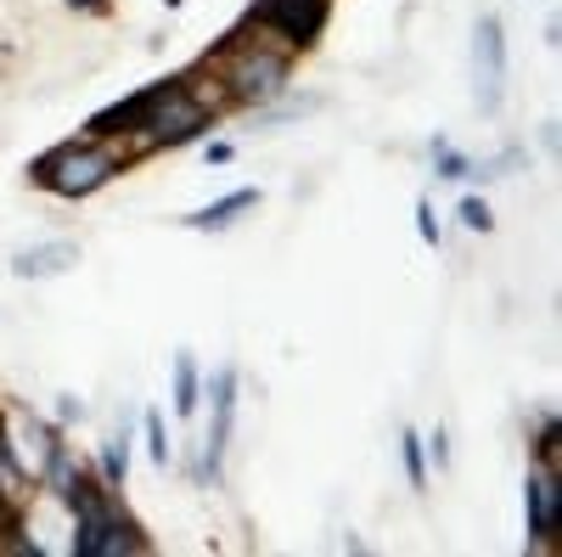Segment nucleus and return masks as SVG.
<instances>
[{
    "mask_svg": "<svg viewBox=\"0 0 562 557\" xmlns=\"http://www.w3.org/2000/svg\"><path fill=\"white\" fill-rule=\"evenodd\" d=\"M326 12H333V0H254L248 29L276 40L281 52H310L326 29Z\"/></svg>",
    "mask_w": 562,
    "mask_h": 557,
    "instance_id": "4",
    "label": "nucleus"
},
{
    "mask_svg": "<svg viewBox=\"0 0 562 557\" xmlns=\"http://www.w3.org/2000/svg\"><path fill=\"white\" fill-rule=\"evenodd\" d=\"M259 203V186H237V192H225L220 203H209V209H198V214H186L180 225H192V231H225L237 214H248Z\"/></svg>",
    "mask_w": 562,
    "mask_h": 557,
    "instance_id": "10",
    "label": "nucleus"
},
{
    "mask_svg": "<svg viewBox=\"0 0 562 557\" xmlns=\"http://www.w3.org/2000/svg\"><path fill=\"white\" fill-rule=\"evenodd\" d=\"M198 400H203V371L192 355H175V416H198Z\"/></svg>",
    "mask_w": 562,
    "mask_h": 557,
    "instance_id": "11",
    "label": "nucleus"
},
{
    "mask_svg": "<svg viewBox=\"0 0 562 557\" xmlns=\"http://www.w3.org/2000/svg\"><path fill=\"white\" fill-rule=\"evenodd\" d=\"M473 97L490 119L506 102V29H501L495 12H484L479 29H473Z\"/></svg>",
    "mask_w": 562,
    "mask_h": 557,
    "instance_id": "5",
    "label": "nucleus"
},
{
    "mask_svg": "<svg viewBox=\"0 0 562 557\" xmlns=\"http://www.w3.org/2000/svg\"><path fill=\"white\" fill-rule=\"evenodd\" d=\"M203 68L220 74V85H225L231 102H270V97H281V85H288V74H293V52H281V45L265 40V34L248 40V34L237 29Z\"/></svg>",
    "mask_w": 562,
    "mask_h": 557,
    "instance_id": "3",
    "label": "nucleus"
},
{
    "mask_svg": "<svg viewBox=\"0 0 562 557\" xmlns=\"http://www.w3.org/2000/svg\"><path fill=\"white\" fill-rule=\"evenodd\" d=\"M400 461H405V479L411 490H428V450H422V434H400Z\"/></svg>",
    "mask_w": 562,
    "mask_h": 557,
    "instance_id": "13",
    "label": "nucleus"
},
{
    "mask_svg": "<svg viewBox=\"0 0 562 557\" xmlns=\"http://www.w3.org/2000/svg\"><path fill=\"white\" fill-rule=\"evenodd\" d=\"M74 12H85V18H108L113 12V0H68Z\"/></svg>",
    "mask_w": 562,
    "mask_h": 557,
    "instance_id": "21",
    "label": "nucleus"
},
{
    "mask_svg": "<svg viewBox=\"0 0 562 557\" xmlns=\"http://www.w3.org/2000/svg\"><path fill=\"white\" fill-rule=\"evenodd\" d=\"M74 265H79V248H74L68 237H57V243L18 248L12 276H18V282H52V276H63V270H74Z\"/></svg>",
    "mask_w": 562,
    "mask_h": 557,
    "instance_id": "8",
    "label": "nucleus"
},
{
    "mask_svg": "<svg viewBox=\"0 0 562 557\" xmlns=\"http://www.w3.org/2000/svg\"><path fill=\"white\" fill-rule=\"evenodd\" d=\"M85 416V400H74V394H57V423H79Z\"/></svg>",
    "mask_w": 562,
    "mask_h": 557,
    "instance_id": "20",
    "label": "nucleus"
},
{
    "mask_svg": "<svg viewBox=\"0 0 562 557\" xmlns=\"http://www.w3.org/2000/svg\"><path fill=\"white\" fill-rule=\"evenodd\" d=\"M456 214H461V225H467V231H484V237L495 231V214H490V203H484V198H461V203H456Z\"/></svg>",
    "mask_w": 562,
    "mask_h": 557,
    "instance_id": "16",
    "label": "nucleus"
},
{
    "mask_svg": "<svg viewBox=\"0 0 562 557\" xmlns=\"http://www.w3.org/2000/svg\"><path fill=\"white\" fill-rule=\"evenodd\" d=\"M12 445H18L23 474H29V479H40V474H45V461H52V456L63 450V434H57L52 423H45V416H18Z\"/></svg>",
    "mask_w": 562,
    "mask_h": 557,
    "instance_id": "9",
    "label": "nucleus"
},
{
    "mask_svg": "<svg viewBox=\"0 0 562 557\" xmlns=\"http://www.w3.org/2000/svg\"><path fill=\"white\" fill-rule=\"evenodd\" d=\"M130 147L124 142H102V135H79V142H63L57 153H45L29 164V180L45 186L57 198H90L102 192L113 175H124Z\"/></svg>",
    "mask_w": 562,
    "mask_h": 557,
    "instance_id": "1",
    "label": "nucleus"
},
{
    "mask_svg": "<svg viewBox=\"0 0 562 557\" xmlns=\"http://www.w3.org/2000/svg\"><path fill=\"white\" fill-rule=\"evenodd\" d=\"M175 7H180V0H169V12H175Z\"/></svg>",
    "mask_w": 562,
    "mask_h": 557,
    "instance_id": "23",
    "label": "nucleus"
},
{
    "mask_svg": "<svg viewBox=\"0 0 562 557\" xmlns=\"http://www.w3.org/2000/svg\"><path fill=\"white\" fill-rule=\"evenodd\" d=\"M231 153H237L231 142H209V153H203V158H209V164H231Z\"/></svg>",
    "mask_w": 562,
    "mask_h": 557,
    "instance_id": "22",
    "label": "nucleus"
},
{
    "mask_svg": "<svg viewBox=\"0 0 562 557\" xmlns=\"http://www.w3.org/2000/svg\"><path fill=\"white\" fill-rule=\"evenodd\" d=\"M524 519H529V546H551L562 535V474H529L524 484Z\"/></svg>",
    "mask_w": 562,
    "mask_h": 557,
    "instance_id": "7",
    "label": "nucleus"
},
{
    "mask_svg": "<svg viewBox=\"0 0 562 557\" xmlns=\"http://www.w3.org/2000/svg\"><path fill=\"white\" fill-rule=\"evenodd\" d=\"M209 124H214V108H203L192 90H186V79H153L147 108H140L135 130L124 135V147H130V158L158 153V147H186V142H198Z\"/></svg>",
    "mask_w": 562,
    "mask_h": 557,
    "instance_id": "2",
    "label": "nucleus"
},
{
    "mask_svg": "<svg viewBox=\"0 0 562 557\" xmlns=\"http://www.w3.org/2000/svg\"><path fill=\"white\" fill-rule=\"evenodd\" d=\"M124 479H130V434H124V439H113V445H102V484L119 495V490H124Z\"/></svg>",
    "mask_w": 562,
    "mask_h": 557,
    "instance_id": "14",
    "label": "nucleus"
},
{
    "mask_svg": "<svg viewBox=\"0 0 562 557\" xmlns=\"http://www.w3.org/2000/svg\"><path fill=\"white\" fill-rule=\"evenodd\" d=\"M416 237L428 243V248H439V220H434V203H428V198L416 203Z\"/></svg>",
    "mask_w": 562,
    "mask_h": 557,
    "instance_id": "18",
    "label": "nucleus"
},
{
    "mask_svg": "<svg viewBox=\"0 0 562 557\" xmlns=\"http://www.w3.org/2000/svg\"><path fill=\"white\" fill-rule=\"evenodd\" d=\"M434 175L439 180H473V158H467L461 147H450L445 135H434Z\"/></svg>",
    "mask_w": 562,
    "mask_h": 557,
    "instance_id": "12",
    "label": "nucleus"
},
{
    "mask_svg": "<svg viewBox=\"0 0 562 557\" xmlns=\"http://www.w3.org/2000/svg\"><path fill=\"white\" fill-rule=\"evenodd\" d=\"M422 450H428V461H439V474L450 468V434L445 428H434L428 439H422Z\"/></svg>",
    "mask_w": 562,
    "mask_h": 557,
    "instance_id": "19",
    "label": "nucleus"
},
{
    "mask_svg": "<svg viewBox=\"0 0 562 557\" xmlns=\"http://www.w3.org/2000/svg\"><path fill=\"white\" fill-rule=\"evenodd\" d=\"M209 400H214V416H209V439H203V474H209V484H220L225 450H231V423H237V366L214 371Z\"/></svg>",
    "mask_w": 562,
    "mask_h": 557,
    "instance_id": "6",
    "label": "nucleus"
},
{
    "mask_svg": "<svg viewBox=\"0 0 562 557\" xmlns=\"http://www.w3.org/2000/svg\"><path fill=\"white\" fill-rule=\"evenodd\" d=\"M535 456L546 461L551 474H562V428H557V416H540V434H535Z\"/></svg>",
    "mask_w": 562,
    "mask_h": 557,
    "instance_id": "15",
    "label": "nucleus"
},
{
    "mask_svg": "<svg viewBox=\"0 0 562 557\" xmlns=\"http://www.w3.org/2000/svg\"><path fill=\"white\" fill-rule=\"evenodd\" d=\"M140 428H147V450H153V461H158V468H169V434H164V416L147 411V416H140Z\"/></svg>",
    "mask_w": 562,
    "mask_h": 557,
    "instance_id": "17",
    "label": "nucleus"
}]
</instances>
